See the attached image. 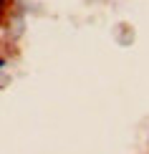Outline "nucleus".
I'll return each instance as SVG.
<instances>
[{"instance_id":"f257e3e1","label":"nucleus","mask_w":149,"mask_h":154,"mask_svg":"<svg viewBox=\"0 0 149 154\" xmlns=\"http://www.w3.org/2000/svg\"><path fill=\"white\" fill-rule=\"evenodd\" d=\"M5 5H8V0H0V15L5 13Z\"/></svg>"},{"instance_id":"f03ea898","label":"nucleus","mask_w":149,"mask_h":154,"mask_svg":"<svg viewBox=\"0 0 149 154\" xmlns=\"http://www.w3.org/2000/svg\"><path fill=\"white\" fill-rule=\"evenodd\" d=\"M3 66H5V53L0 51V68H3Z\"/></svg>"}]
</instances>
